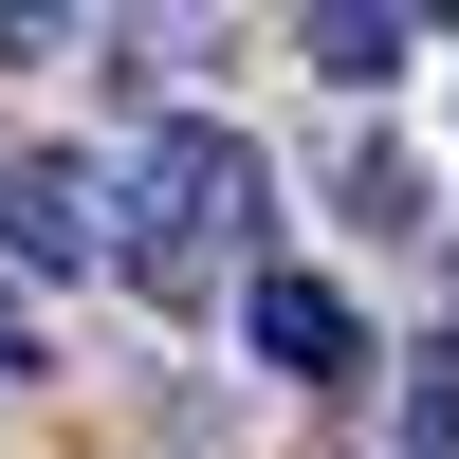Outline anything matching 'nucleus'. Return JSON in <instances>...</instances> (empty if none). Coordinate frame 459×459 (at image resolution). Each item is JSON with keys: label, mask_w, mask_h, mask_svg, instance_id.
<instances>
[{"label": "nucleus", "mask_w": 459, "mask_h": 459, "mask_svg": "<svg viewBox=\"0 0 459 459\" xmlns=\"http://www.w3.org/2000/svg\"><path fill=\"white\" fill-rule=\"evenodd\" d=\"M404 459H459V350L423 368V386H404Z\"/></svg>", "instance_id": "5"}, {"label": "nucleus", "mask_w": 459, "mask_h": 459, "mask_svg": "<svg viewBox=\"0 0 459 459\" xmlns=\"http://www.w3.org/2000/svg\"><path fill=\"white\" fill-rule=\"evenodd\" d=\"M239 331H257L276 386H368V294L313 276V257H257V276H239Z\"/></svg>", "instance_id": "2"}, {"label": "nucleus", "mask_w": 459, "mask_h": 459, "mask_svg": "<svg viewBox=\"0 0 459 459\" xmlns=\"http://www.w3.org/2000/svg\"><path fill=\"white\" fill-rule=\"evenodd\" d=\"M37 368H56V350H37V294L0 276V386H37Z\"/></svg>", "instance_id": "6"}, {"label": "nucleus", "mask_w": 459, "mask_h": 459, "mask_svg": "<svg viewBox=\"0 0 459 459\" xmlns=\"http://www.w3.org/2000/svg\"><path fill=\"white\" fill-rule=\"evenodd\" d=\"M257 203H276V166L184 110V129H147L129 184H110V276H129L147 313H203L221 276H257Z\"/></svg>", "instance_id": "1"}, {"label": "nucleus", "mask_w": 459, "mask_h": 459, "mask_svg": "<svg viewBox=\"0 0 459 459\" xmlns=\"http://www.w3.org/2000/svg\"><path fill=\"white\" fill-rule=\"evenodd\" d=\"M0 257H19V294L37 276H110V184L74 166V147H19V166H0Z\"/></svg>", "instance_id": "3"}, {"label": "nucleus", "mask_w": 459, "mask_h": 459, "mask_svg": "<svg viewBox=\"0 0 459 459\" xmlns=\"http://www.w3.org/2000/svg\"><path fill=\"white\" fill-rule=\"evenodd\" d=\"M313 74H331V92H386V74H404V19H386V0H331V19H313Z\"/></svg>", "instance_id": "4"}]
</instances>
